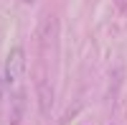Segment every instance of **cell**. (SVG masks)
Instances as JSON below:
<instances>
[{"label": "cell", "mask_w": 127, "mask_h": 125, "mask_svg": "<svg viewBox=\"0 0 127 125\" xmlns=\"http://www.w3.org/2000/svg\"><path fill=\"white\" fill-rule=\"evenodd\" d=\"M23 100H26L23 92H18V95L13 97V115H10V123H13V125H18V120H20V112H23Z\"/></svg>", "instance_id": "cell-3"}, {"label": "cell", "mask_w": 127, "mask_h": 125, "mask_svg": "<svg viewBox=\"0 0 127 125\" xmlns=\"http://www.w3.org/2000/svg\"><path fill=\"white\" fill-rule=\"evenodd\" d=\"M23 71H26V51L15 46V49H10V54L5 56V84L8 87H13L20 82V77H23Z\"/></svg>", "instance_id": "cell-1"}, {"label": "cell", "mask_w": 127, "mask_h": 125, "mask_svg": "<svg viewBox=\"0 0 127 125\" xmlns=\"http://www.w3.org/2000/svg\"><path fill=\"white\" fill-rule=\"evenodd\" d=\"M38 105H41L43 115H48V110L54 107V89H51L48 82H41L38 84Z\"/></svg>", "instance_id": "cell-2"}]
</instances>
